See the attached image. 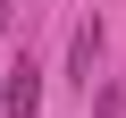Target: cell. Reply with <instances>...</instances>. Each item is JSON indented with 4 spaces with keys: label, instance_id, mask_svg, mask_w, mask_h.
<instances>
[{
    "label": "cell",
    "instance_id": "3",
    "mask_svg": "<svg viewBox=\"0 0 126 118\" xmlns=\"http://www.w3.org/2000/svg\"><path fill=\"white\" fill-rule=\"evenodd\" d=\"M93 118H126V84H109V93L93 101Z\"/></svg>",
    "mask_w": 126,
    "mask_h": 118
},
{
    "label": "cell",
    "instance_id": "2",
    "mask_svg": "<svg viewBox=\"0 0 126 118\" xmlns=\"http://www.w3.org/2000/svg\"><path fill=\"white\" fill-rule=\"evenodd\" d=\"M93 51H101V25H76V84H93Z\"/></svg>",
    "mask_w": 126,
    "mask_h": 118
},
{
    "label": "cell",
    "instance_id": "1",
    "mask_svg": "<svg viewBox=\"0 0 126 118\" xmlns=\"http://www.w3.org/2000/svg\"><path fill=\"white\" fill-rule=\"evenodd\" d=\"M34 110H42V68H34V59H17L9 84H0V118H34Z\"/></svg>",
    "mask_w": 126,
    "mask_h": 118
},
{
    "label": "cell",
    "instance_id": "4",
    "mask_svg": "<svg viewBox=\"0 0 126 118\" xmlns=\"http://www.w3.org/2000/svg\"><path fill=\"white\" fill-rule=\"evenodd\" d=\"M0 25H17V0H0Z\"/></svg>",
    "mask_w": 126,
    "mask_h": 118
}]
</instances>
